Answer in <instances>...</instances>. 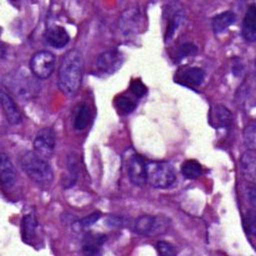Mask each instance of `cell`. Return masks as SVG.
<instances>
[{
  "label": "cell",
  "mask_w": 256,
  "mask_h": 256,
  "mask_svg": "<svg viewBox=\"0 0 256 256\" xmlns=\"http://www.w3.org/2000/svg\"><path fill=\"white\" fill-rule=\"evenodd\" d=\"M83 57L79 50L68 51L62 58L58 70V87L68 97L74 96L81 85L83 76Z\"/></svg>",
  "instance_id": "1"
},
{
  "label": "cell",
  "mask_w": 256,
  "mask_h": 256,
  "mask_svg": "<svg viewBox=\"0 0 256 256\" xmlns=\"http://www.w3.org/2000/svg\"><path fill=\"white\" fill-rule=\"evenodd\" d=\"M20 165L26 175L39 186H48L53 180V170L48 160L34 151H25L20 156Z\"/></svg>",
  "instance_id": "2"
},
{
  "label": "cell",
  "mask_w": 256,
  "mask_h": 256,
  "mask_svg": "<svg viewBox=\"0 0 256 256\" xmlns=\"http://www.w3.org/2000/svg\"><path fill=\"white\" fill-rule=\"evenodd\" d=\"M147 183L156 189H166L176 180V171L168 161H150L146 164Z\"/></svg>",
  "instance_id": "3"
},
{
  "label": "cell",
  "mask_w": 256,
  "mask_h": 256,
  "mask_svg": "<svg viewBox=\"0 0 256 256\" xmlns=\"http://www.w3.org/2000/svg\"><path fill=\"white\" fill-rule=\"evenodd\" d=\"M169 227V221L163 216L141 215L134 224L135 233L142 236H155L165 233Z\"/></svg>",
  "instance_id": "4"
},
{
  "label": "cell",
  "mask_w": 256,
  "mask_h": 256,
  "mask_svg": "<svg viewBox=\"0 0 256 256\" xmlns=\"http://www.w3.org/2000/svg\"><path fill=\"white\" fill-rule=\"evenodd\" d=\"M56 59L53 53L47 50L36 52L30 59V70L38 79L49 78L55 68Z\"/></svg>",
  "instance_id": "5"
},
{
  "label": "cell",
  "mask_w": 256,
  "mask_h": 256,
  "mask_svg": "<svg viewBox=\"0 0 256 256\" xmlns=\"http://www.w3.org/2000/svg\"><path fill=\"white\" fill-rule=\"evenodd\" d=\"M55 145V133L52 128L44 127L36 133L33 141V147L34 152L40 157L49 160L54 154Z\"/></svg>",
  "instance_id": "6"
},
{
  "label": "cell",
  "mask_w": 256,
  "mask_h": 256,
  "mask_svg": "<svg viewBox=\"0 0 256 256\" xmlns=\"http://www.w3.org/2000/svg\"><path fill=\"white\" fill-rule=\"evenodd\" d=\"M123 55L117 49H110L101 53L96 60V68L103 75L115 73L123 63Z\"/></svg>",
  "instance_id": "7"
},
{
  "label": "cell",
  "mask_w": 256,
  "mask_h": 256,
  "mask_svg": "<svg viewBox=\"0 0 256 256\" xmlns=\"http://www.w3.org/2000/svg\"><path fill=\"white\" fill-rule=\"evenodd\" d=\"M145 159L138 154H133L128 161V177L131 183L135 186L142 187L147 183Z\"/></svg>",
  "instance_id": "8"
},
{
  "label": "cell",
  "mask_w": 256,
  "mask_h": 256,
  "mask_svg": "<svg viewBox=\"0 0 256 256\" xmlns=\"http://www.w3.org/2000/svg\"><path fill=\"white\" fill-rule=\"evenodd\" d=\"M208 121L215 129H228L232 124V114L226 106L215 104L209 110Z\"/></svg>",
  "instance_id": "9"
},
{
  "label": "cell",
  "mask_w": 256,
  "mask_h": 256,
  "mask_svg": "<svg viewBox=\"0 0 256 256\" xmlns=\"http://www.w3.org/2000/svg\"><path fill=\"white\" fill-rule=\"evenodd\" d=\"M0 100L7 121L12 125L20 124L22 122L21 113L13 98L4 90V88H2L0 91Z\"/></svg>",
  "instance_id": "10"
},
{
  "label": "cell",
  "mask_w": 256,
  "mask_h": 256,
  "mask_svg": "<svg viewBox=\"0 0 256 256\" xmlns=\"http://www.w3.org/2000/svg\"><path fill=\"white\" fill-rule=\"evenodd\" d=\"M44 36L47 44L56 49H61L65 47L70 40V36L67 30L60 25L50 26L46 30Z\"/></svg>",
  "instance_id": "11"
},
{
  "label": "cell",
  "mask_w": 256,
  "mask_h": 256,
  "mask_svg": "<svg viewBox=\"0 0 256 256\" xmlns=\"http://www.w3.org/2000/svg\"><path fill=\"white\" fill-rule=\"evenodd\" d=\"M0 178L3 188L6 190L11 189L16 183V172L14 166L8 155L4 152L0 155Z\"/></svg>",
  "instance_id": "12"
},
{
  "label": "cell",
  "mask_w": 256,
  "mask_h": 256,
  "mask_svg": "<svg viewBox=\"0 0 256 256\" xmlns=\"http://www.w3.org/2000/svg\"><path fill=\"white\" fill-rule=\"evenodd\" d=\"M240 170L243 177L255 183L256 180V153L255 150H246L240 158Z\"/></svg>",
  "instance_id": "13"
},
{
  "label": "cell",
  "mask_w": 256,
  "mask_h": 256,
  "mask_svg": "<svg viewBox=\"0 0 256 256\" xmlns=\"http://www.w3.org/2000/svg\"><path fill=\"white\" fill-rule=\"evenodd\" d=\"M256 6L252 3L244 16L242 22V36L247 42H255L256 40Z\"/></svg>",
  "instance_id": "14"
},
{
  "label": "cell",
  "mask_w": 256,
  "mask_h": 256,
  "mask_svg": "<svg viewBox=\"0 0 256 256\" xmlns=\"http://www.w3.org/2000/svg\"><path fill=\"white\" fill-rule=\"evenodd\" d=\"M38 221L34 214L29 213L23 216L21 220V237L23 242L32 244L37 235Z\"/></svg>",
  "instance_id": "15"
},
{
  "label": "cell",
  "mask_w": 256,
  "mask_h": 256,
  "mask_svg": "<svg viewBox=\"0 0 256 256\" xmlns=\"http://www.w3.org/2000/svg\"><path fill=\"white\" fill-rule=\"evenodd\" d=\"M205 78L204 71L199 67H187L178 74V80L190 86H199Z\"/></svg>",
  "instance_id": "16"
},
{
  "label": "cell",
  "mask_w": 256,
  "mask_h": 256,
  "mask_svg": "<svg viewBox=\"0 0 256 256\" xmlns=\"http://www.w3.org/2000/svg\"><path fill=\"white\" fill-rule=\"evenodd\" d=\"M236 22V14L233 11H224L212 18V29L215 34L224 33Z\"/></svg>",
  "instance_id": "17"
},
{
  "label": "cell",
  "mask_w": 256,
  "mask_h": 256,
  "mask_svg": "<svg viewBox=\"0 0 256 256\" xmlns=\"http://www.w3.org/2000/svg\"><path fill=\"white\" fill-rule=\"evenodd\" d=\"M140 21V13L136 9H129L123 12L120 20V28L124 34L128 35L136 32Z\"/></svg>",
  "instance_id": "18"
},
{
  "label": "cell",
  "mask_w": 256,
  "mask_h": 256,
  "mask_svg": "<svg viewBox=\"0 0 256 256\" xmlns=\"http://www.w3.org/2000/svg\"><path fill=\"white\" fill-rule=\"evenodd\" d=\"M105 235H86L83 239L82 250L87 255H97L99 254L100 247L105 243Z\"/></svg>",
  "instance_id": "19"
},
{
  "label": "cell",
  "mask_w": 256,
  "mask_h": 256,
  "mask_svg": "<svg viewBox=\"0 0 256 256\" xmlns=\"http://www.w3.org/2000/svg\"><path fill=\"white\" fill-rule=\"evenodd\" d=\"M181 173L185 178L194 180L201 176L202 166L198 161L194 159H189V160H186L181 165Z\"/></svg>",
  "instance_id": "20"
},
{
  "label": "cell",
  "mask_w": 256,
  "mask_h": 256,
  "mask_svg": "<svg viewBox=\"0 0 256 256\" xmlns=\"http://www.w3.org/2000/svg\"><path fill=\"white\" fill-rule=\"evenodd\" d=\"M90 119V110L86 104H81L78 106L75 115H74V122L73 126L75 130H83L88 125Z\"/></svg>",
  "instance_id": "21"
},
{
  "label": "cell",
  "mask_w": 256,
  "mask_h": 256,
  "mask_svg": "<svg viewBox=\"0 0 256 256\" xmlns=\"http://www.w3.org/2000/svg\"><path fill=\"white\" fill-rule=\"evenodd\" d=\"M184 19H185V14L182 11H177L176 13L173 14L172 18L168 22L167 29H166V32H165V41L166 42L171 41V39L173 38L177 29L184 22Z\"/></svg>",
  "instance_id": "22"
},
{
  "label": "cell",
  "mask_w": 256,
  "mask_h": 256,
  "mask_svg": "<svg viewBox=\"0 0 256 256\" xmlns=\"http://www.w3.org/2000/svg\"><path fill=\"white\" fill-rule=\"evenodd\" d=\"M115 106L119 113L121 114H130L134 111L136 107V103L130 98L125 95H120L115 99Z\"/></svg>",
  "instance_id": "23"
},
{
  "label": "cell",
  "mask_w": 256,
  "mask_h": 256,
  "mask_svg": "<svg viewBox=\"0 0 256 256\" xmlns=\"http://www.w3.org/2000/svg\"><path fill=\"white\" fill-rule=\"evenodd\" d=\"M244 145L248 150H255L256 148V126L254 124L247 125L243 130Z\"/></svg>",
  "instance_id": "24"
},
{
  "label": "cell",
  "mask_w": 256,
  "mask_h": 256,
  "mask_svg": "<svg viewBox=\"0 0 256 256\" xmlns=\"http://www.w3.org/2000/svg\"><path fill=\"white\" fill-rule=\"evenodd\" d=\"M197 52V47L193 43H184L180 45L176 52V60L181 61L182 59L192 56Z\"/></svg>",
  "instance_id": "25"
},
{
  "label": "cell",
  "mask_w": 256,
  "mask_h": 256,
  "mask_svg": "<svg viewBox=\"0 0 256 256\" xmlns=\"http://www.w3.org/2000/svg\"><path fill=\"white\" fill-rule=\"evenodd\" d=\"M255 212L249 211L247 212L245 218H244V228L250 235H255L256 233V218H255Z\"/></svg>",
  "instance_id": "26"
},
{
  "label": "cell",
  "mask_w": 256,
  "mask_h": 256,
  "mask_svg": "<svg viewBox=\"0 0 256 256\" xmlns=\"http://www.w3.org/2000/svg\"><path fill=\"white\" fill-rule=\"evenodd\" d=\"M156 250L159 255L162 256H173L176 254L174 246L169 242L159 241L156 243Z\"/></svg>",
  "instance_id": "27"
},
{
  "label": "cell",
  "mask_w": 256,
  "mask_h": 256,
  "mask_svg": "<svg viewBox=\"0 0 256 256\" xmlns=\"http://www.w3.org/2000/svg\"><path fill=\"white\" fill-rule=\"evenodd\" d=\"M130 91L137 97H143L147 93V88L140 79H134L130 83Z\"/></svg>",
  "instance_id": "28"
},
{
  "label": "cell",
  "mask_w": 256,
  "mask_h": 256,
  "mask_svg": "<svg viewBox=\"0 0 256 256\" xmlns=\"http://www.w3.org/2000/svg\"><path fill=\"white\" fill-rule=\"evenodd\" d=\"M76 157L73 154H70L69 158H68V170L70 173V186L74 185L77 176H78V168H77V161H76Z\"/></svg>",
  "instance_id": "29"
},
{
  "label": "cell",
  "mask_w": 256,
  "mask_h": 256,
  "mask_svg": "<svg viewBox=\"0 0 256 256\" xmlns=\"http://www.w3.org/2000/svg\"><path fill=\"white\" fill-rule=\"evenodd\" d=\"M101 217V213L100 212H93L92 214L84 217L83 219H81L79 221V225L81 227H89L91 225H93L95 222H97Z\"/></svg>",
  "instance_id": "30"
},
{
  "label": "cell",
  "mask_w": 256,
  "mask_h": 256,
  "mask_svg": "<svg viewBox=\"0 0 256 256\" xmlns=\"http://www.w3.org/2000/svg\"><path fill=\"white\" fill-rule=\"evenodd\" d=\"M243 69H244V66H243V64L241 63L240 59L234 58V60H233V65H232V73H233L235 76H239V75H241V73L243 72Z\"/></svg>",
  "instance_id": "31"
},
{
  "label": "cell",
  "mask_w": 256,
  "mask_h": 256,
  "mask_svg": "<svg viewBox=\"0 0 256 256\" xmlns=\"http://www.w3.org/2000/svg\"><path fill=\"white\" fill-rule=\"evenodd\" d=\"M107 224L111 227H120L123 224L122 218L119 216H109L107 218Z\"/></svg>",
  "instance_id": "32"
},
{
  "label": "cell",
  "mask_w": 256,
  "mask_h": 256,
  "mask_svg": "<svg viewBox=\"0 0 256 256\" xmlns=\"http://www.w3.org/2000/svg\"><path fill=\"white\" fill-rule=\"evenodd\" d=\"M247 195H248V200L250 204L255 207L256 204V194H255V189L253 187H250L247 189Z\"/></svg>",
  "instance_id": "33"
},
{
  "label": "cell",
  "mask_w": 256,
  "mask_h": 256,
  "mask_svg": "<svg viewBox=\"0 0 256 256\" xmlns=\"http://www.w3.org/2000/svg\"><path fill=\"white\" fill-rule=\"evenodd\" d=\"M5 57V47H4V44L1 43V58L3 59Z\"/></svg>",
  "instance_id": "34"
}]
</instances>
